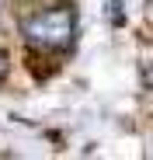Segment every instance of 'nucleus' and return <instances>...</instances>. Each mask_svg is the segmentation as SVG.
<instances>
[{"instance_id":"obj_1","label":"nucleus","mask_w":153,"mask_h":160,"mask_svg":"<svg viewBox=\"0 0 153 160\" xmlns=\"http://www.w3.org/2000/svg\"><path fill=\"white\" fill-rule=\"evenodd\" d=\"M21 38L42 52H66L76 42V11L66 4L35 11L21 21Z\"/></svg>"},{"instance_id":"obj_2","label":"nucleus","mask_w":153,"mask_h":160,"mask_svg":"<svg viewBox=\"0 0 153 160\" xmlns=\"http://www.w3.org/2000/svg\"><path fill=\"white\" fill-rule=\"evenodd\" d=\"M108 7H111V21L122 24V18H125V14H122V0H108Z\"/></svg>"},{"instance_id":"obj_3","label":"nucleus","mask_w":153,"mask_h":160,"mask_svg":"<svg viewBox=\"0 0 153 160\" xmlns=\"http://www.w3.org/2000/svg\"><path fill=\"white\" fill-rule=\"evenodd\" d=\"M4 73H7V56L0 52V77H4Z\"/></svg>"}]
</instances>
